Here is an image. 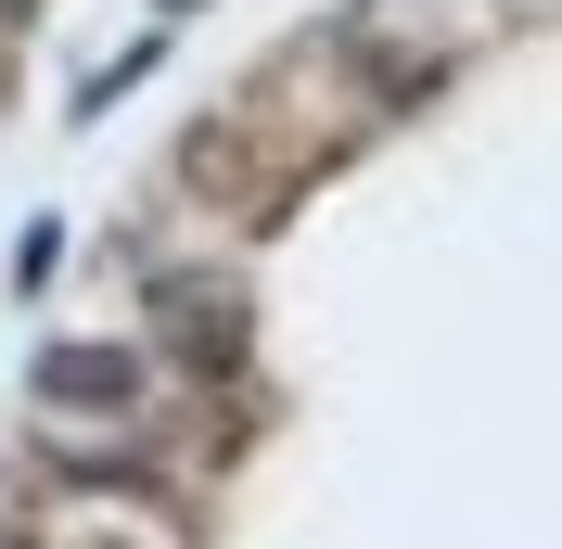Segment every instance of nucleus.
I'll return each mask as SVG.
<instances>
[{
	"label": "nucleus",
	"mask_w": 562,
	"mask_h": 549,
	"mask_svg": "<svg viewBox=\"0 0 562 549\" xmlns=\"http://www.w3.org/2000/svg\"><path fill=\"white\" fill-rule=\"evenodd\" d=\"M154 320L179 333L192 371H231V358L256 345V294H244V281H217V269H154Z\"/></svg>",
	"instance_id": "1"
},
{
	"label": "nucleus",
	"mask_w": 562,
	"mask_h": 549,
	"mask_svg": "<svg viewBox=\"0 0 562 549\" xmlns=\"http://www.w3.org/2000/svg\"><path fill=\"white\" fill-rule=\"evenodd\" d=\"M140 358L128 345H38V410H128Z\"/></svg>",
	"instance_id": "2"
}]
</instances>
